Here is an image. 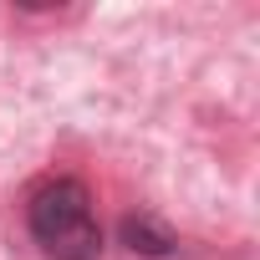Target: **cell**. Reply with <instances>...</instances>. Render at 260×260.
<instances>
[{
  "label": "cell",
  "instance_id": "cell-2",
  "mask_svg": "<svg viewBox=\"0 0 260 260\" xmlns=\"http://www.w3.org/2000/svg\"><path fill=\"white\" fill-rule=\"evenodd\" d=\"M122 245L133 250V255H143V260H164V255H174V230L164 224V219H153V214H127L122 219Z\"/></svg>",
  "mask_w": 260,
  "mask_h": 260
},
{
  "label": "cell",
  "instance_id": "cell-1",
  "mask_svg": "<svg viewBox=\"0 0 260 260\" xmlns=\"http://www.w3.org/2000/svg\"><path fill=\"white\" fill-rule=\"evenodd\" d=\"M31 235L51 260H97L102 255V230L92 214V194L77 179H51L31 194Z\"/></svg>",
  "mask_w": 260,
  "mask_h": 260
}]
</instances>
